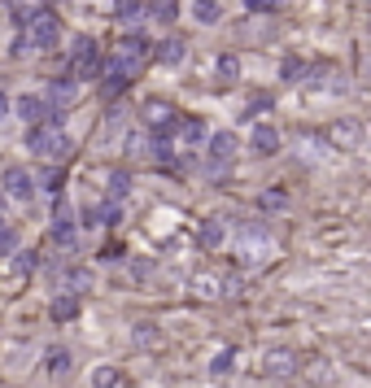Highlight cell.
I'll return each mask as SVG.
<instances>
[{"label":"cell","mask_w":371,"mask_h":388,"mask_svg":"<svg viewBox=\"0 0 371 388\" xmlns=\"http://www.w3.org/2000/svg\"><path fill=\"white\" fill-rule=\"evenodd\" d=\"M127 192H132V175H127L123 166H114V170H109V197H114V201H123Z\"/></svg>","instance_id":"obj_16"},{"label":"cell","mask_w":371,"mask_h":388,"mask_svg":"<svg viewBox=\"0 0 371 388\" xmlns=\"http://www.w3.org/2000/svg\"><path fill=\"white\" fill-rule=\"evenodd\" d=\"M40 266V253H18V270H35Z\"/></svg>","instance_id":"obj_28"},{"label":"cell","mask_w":371,"mask_h":388,"mask_svg":"<svg viewBox=\"0 0 371 388\" xmlns=\"http://www.w3.org/2000/svg\"><path fill=\"white\" fill-rule=\"evenodd\" d=\"M66 366H70V349H66V345H53V349H48V371L61 375Z\"/></svg>","instance_id":"obj_19"},{"label":"cell","mask_w":371,"mask_h":388,"mask_svg":"<svg viewBox=\"0 0 371 388\" xmlns=\"http://www.w3.org/2000/svg\"><path fill=\"white\" fill-rule=\"evenodd\" d=\"M105 66V57H101V48H96L92 35H74V48H70V79L79 83V79H92V74H101Z\"/></svg>","instance_id":"obj_3"},{"label":"cell","mask_w":371,"mask_h":388,"mask_svg":"<svg viewBox=\"0 0 371 388\" xmlns=\"http://www.w3.org/2000/svg\"><path fill=\"white\" fill-rule=\"evenodd\" d=\"M192 18H197V22H219L223 18V9H219V0H197V5H192Z\"/></svg>","instance_id":"obj_17"},{"label":"cell","mask_w":371,"mask_h":388,"mask_svg":"<svg viewBox=\"0 0 371 388\" xmlns=\"http://www.w3.org/2000/svg\"><path fill=\"white\" fill-rule=\"evenodd\" d=\"M22 40H26V53H31V48H40V53H53L57 40H61V22H57V13H48V9H31Z\"/></svg>","instance_id":"obj_1"},{"label":"cell","mask_w":371,"mask_h":388,"mask_svg":"<svg viewBox=\"0 0 371 388\" xmlns=\"http://www.w3.org/2000/svg\"><path fill=\"white\" fill-rule=\"evenodd\" d=\"M149 9H153L157 22H175V13H180V5H175V0H153Z\"/></svg>","instance_id":"obj_21"},{"label":"cell","mask_w":371,"mask_h":388,"mask_svg":"<svg viewBox=\"0 0 371 388\" xmlns=\"http://www.w3.org/2000/svg\"><path fill=\"white\" fill-rule=\"evenodd\" d=\"M205 144H210V175H214V170L223 175V170H228V161L236 157V136L232 131H214Z\"/></svg>","instance_id":"obj_5"},{"label":"cell","mask_w":371,"mask_h":388,"mask_svg":"<svg viewBox=\"0 0 371 388\" xmlns=\"http://www.w3.org/2000/svg\"><path fill=\"white\" fill-rule=\"evenodd\" d=\"M48 314H53V323H66V318H74V314H79V297H74V293L57 297L53 305H48Z\"/></svg>","instance_id":"obj_13"},{"label":"cell","mask_w":371,"mask_h":388,"mask_svg":"<svg viewBox=\"0 0 371 388\" xmlns=\"http://www.w3.org/2000/svg\"><path fill=\"white\" fill-rule=\"evenodd\" d=\"M114 384H118V371H114V366H101V371L92 375V388H114Z\"/></svg>","instance_id":"obj_22"},{"label":"cell","mask_w":371,"mask_h":388,"mask_svg":"<svg viewBox=\"0 0 371 388\" xmlns=\"http://www.w3.org/2000/svg\"><path fill=\"white\" fill-rule=\"evenodd\" d=\"M267 109H271V96H267V92H258L253 101L245 105V118H253V114H267Z\"/></svg>","instance_id":"obj_24"},{"label":"cell","mask_w":371,"mask_h":388,"mask_svg":"<svg viewBox=\"0 0 371 388\" xmlns=\"http://www.w3.org/2000/svg\"><path fill=\"white\" fill-rule=\"evenodd\" d=\"M201 245H205V249H219V245H223V223H219V218H205V223H201Z\"/></svg>","instance_id":"obj_18"},{"label":"cell","mask_w":371,"mask_h":388,"mask_svg":"<svg viewBox=\"0 0 371 388\" xmlns=\"http://www.w3.org/2000/svg\"><path fill=\"white\" fill-rule=\"evenodd\" d=\"M9 114V101H5V92H0V118H5Z\"/></svg>","instance_id":"obj_30"},{"label":"cell","mask_w":371,"mask_h":388,"mask_svg":"<svg viewBox=\"0 0 371 388\" xmlns=\"http://www.w3.org/2000/svg\"><path fill=\"white\" fill-rule=\"evenodd\" d=\"M214 74H219V83H236V79H240V57L236 53H223L214 61Z\"/></svg>","instance_id":"obj_12"},{"label":"cell","mask_w":371,"mask_h":388,"mask_svg":"<svg viewBox=\"0 0 371 388\" xmlns=\"http://www.w3.org/2000/svg\"><path fill=\"white\" fill-rule=\"evenodd\" d=\"M26 149L31 153H40V157H48V161H66L70 157V136L61 131V127H31L26 131Z\"/></svg>","instance_id":"obj_2"},{"label":"cell","mask_w":371,"mask_h":388,"mask_svg":"<svg viewBox=\"0 0 371 388\" xmlns=\"http://www.w3.org/2000/svg\"><path fill=\"white\" fill-rule=\"evenodd\" d=\"M249 144H253V153H276L280 149V131H276V127H271V122H258L253 127V131H249Z\"/></svg>","instance_id":"obj_8"},{"label":"cell","mask_w":371,"mask_h":388,"mask_svg":"<svg viewBox=\"0 0 371 388\" xmlns=\"http://www.w3.org/2000/svg\"><path fill=\"white\" fill-rule=\"evenodd\" d=\"M293 371V353L288 349H271L267 353V375H288Z\"/></svg>","instance_id":"obj_14"},{"label":"cell","mask_w":371,"mask_h":388,"mask_svg":"<svg viewBox=\"0 0 371 388\" xmlns=\"http://www.w3.org/2000/svg\"><path fill=\"white\" fill-rule=\"evenodd\" d=\"M149 53H153V44H149V35H127V40L118 44V57H127V61H136V66H140V61L149 57Z\"/></svg>","instance_id":"obj_10"},{"label":"cell","mask_w":371,"mask_h":388,"mask_svg":"<svg viewBox=\"0 0 371 388\" xmlns=\"http://www.w3.org/2000/svg\"><path fill=\"white\" fill-rule=\"evenodd\" d=\"M9 5H13V0H9Z\"/></svg>","instance_id":"obj_31"},{"label":"cell","mask_w":371,"mask_h":388,"mask_svg":"<svg viewBox=\"0 0 371 388\" xmlns=\"http://www.w3.org/2000/svg\"><path fill=\"white\" fill-rule=\"evenodd\" d=\"M258 205H262V209H280V205H284V192L271 188V192H262V197H258Z\"/></svg>","instance_id":"obj_25"},{"label":"cell","mask_w":371,"mask_h":388,"mask_svg":"<svg viewBox=\"0 0 371 388\" xmlns=\"http://www.w3.org/2000/svg\"><path fill=\"white\" fill-rule=\"evenodd\" d=\"M175 136H180L184 144H201V140H210V131H205L201 118H184L180 127H175Z\"/></svg>","instance_id":"obj_11"},{"label":"cell","mask_w":371,"mask_h":388,"mask_svg":"<svg viewBox=\"0 0 371 388\" xmlns=\"http://www.w3.org/2000/svg\"><path fill=\"white\" fill-rule=\"evenodd\" d=\"M184 57H188V40L184 35H171V40L157 44V61H162V66H180Z\"/></svg>","instance_id":"obj_9"},{"label":"cell","mask_w":371,"mask_h":388,"mask_svg":"<svg viewBox=\"0 0 371 388\" xmlns=\"http://www.w3.org/2000/svg\"><path fill=\"white\" fill-rule=\"evenodd\" d=\"M79 101V83L70 74H61V79H53V83H48V92H44V105L53 109L57 114V122H61V114H66V109Z\"/></svg>","instance_id":"obj_4"},{"label":"cell","mask_w":371,"mask_h":388,"mask_svg":"<svg viewBox=\"0 0 371 388\" xmlns=\"http://www.w3.org/2000/svg\"><path fill=\"white\" fill-rule=\"evenodd\" d=\"M18 249V232L13 227H0V253H13Z\"/></svg>","instance_id":"obj_26"},{"label":"cell","mask_w":371,"mask_h":388,"mask_svg":"<svg viewBox=\"0 0 371 388\" xmlns=\"http://www.w3.org/2000/svg\"><path fill=\"white\" fill-rule=\"evenodd\" d=\"M53 240L61 249H70L74 240H79V223L70 218V209H66V201H57V223H53Z\"/></svg>","instance_id":"obj_7"},{"label":"cell","mask_w":371,"mask_h":388,"mask_svg":"<svg viewBox=\"0 0 371 388\" xmlns=\"http://www.w3.org/2000/svg\"><path fill=\"white\" fill-rule=\"evenodd\" d=\"M301 74H306V66H301V57H284V61H280V79H284V83H297Z\"/></svg>","instance_id":"obj_20"},{"label":"cell","mask_w":371,"mask_h":388,"mask_svg":"<svg viewBox=\"0 0 371 388\" xmlns=\"http://www.w3.org/2000/svg\"><path fill=\"white\" fill-rule=\"evenodd\" d=\"M276 5H280V0H245L249 13H267V9H276Z\"/></svg>","instance_id":"obj_27"},{"label":"cell","mask_w":371,"mask_h":388,"mask_svg":"<svg viewBox=\"0 0 371 388\" xmlns=\"http://www.w3.org/2000/svg\"><path fill=\"white\" fill-rule=\"evenodd\" d=\"M114 9H118L123 22H140L144 13H149V5H144V0H114Z\"/></svg>","instance_id":"obj_15"},{"label":"cell","mask_w":371,"mask_h":388,"mask_svg":"<svg viewBox=\"0 0 371 388\" xmlns=\"http://www.w3.org/2000/svg\"><path fill=\"white\" fill-rule=\"evenodd\" d=\"M5 192H9L13 201H31V197H35V179H31V170L9 166L5 170Z\"/></svg>","instance_id":"obj_6"},{"label":"cell","mask_w":371,"mask_h":388,"mask_svg":"<svg viewBox=\"0 0 371 388\" xmlns=\"http://www.w3.org/2000/svg\"><path fill=\"white\" fill-rule=\"evenodd\" d=\"M88 284H92L88 270H70V288H88Z\"/></svg>","instance_id":"obj_29"},{"label":"cell","mask_w":371,"mask_h":388,"mask_svg":"<svg viewBox=\"0 0 371 388\" xmlns=\"http://www.w3.org/2000/svg\"><path fill=\"white\" fill-rule=\"evenodd\" d=\"M232 362H236V353H232V349H223L219 358L210 362V371H214V375H228V371H232Z\"/></svg>","instance_id":"obj_23"}]
</instances>
